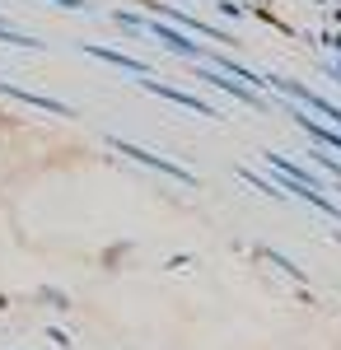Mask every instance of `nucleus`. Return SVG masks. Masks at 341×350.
<instances>
[{
  "label": "nucleus",
  "instance_id": "1",
  "mask_svg": "<svg viewBox=\"0 0 341 350\" xmlns=\"http://www.w3.org/2000/svg\"><path fill=\"white\" fill-rule=\"evenodd\" d=\"M112 150H117V154H127V159H136V163H145V168H159V173H164V178H173V183H187V187H192V173H187L183 163L159 159V154L140 150V145H131V140H112Z\"/></svg>",
  "mask_w": 341,
  "mask_h": 350
},
{
  "label": "nucleus",
  "instance_id": "2",
  "mask_svg": "<svg viewBox=\"0 0 341 350\" xmlns=\"http://www.w3.org/2000/svg\"><path fill=\"white\" fill-rule=\"evenodd\" d=\"M140 28H150V33H155L159 42H168V47H173V52L192 56V61H206V47H197V42H192V38H187L183 28L164 24V19H145V24H140Z\"/></svg>",
  "mask_w": 341,
  "mask_h": 350
},
{
  "label": "nucleus",
  "instance_id": "3",
  "mask_svg": "<svg viewBox=\"0 0 341 350\" xmlns=\"http://www.w3.org/2000/svg\"><path fill=\"white\" fill-rule=\"evenodd\" d=\"M150 94H159V98H168V103H178V108H187V112H197V117H215V108L210 103H201L197 94H183V89H168V84H159V80H140Z\"/></svg>",
  "mask_w": 341,
  "mask_h": 350
},
{
  "label": "nucleus",
  "instance_id": "4",
  "mask_svg": "<svg viewBox=\"0 0 341 350\" xmlns=\"http://www.w3.org/2000/svg\"><path fill=\"white\" fill-rule=\"evenodd\" d=\"M197 80L215 84V89H225V94H234L238 103H248V108H262V98H257L253 89H243V84H238V80H229V75H220V70H197Z\"/></svg>",
  "mask_w": 341,
  "mask_h": 350
},
{
  "label": "nucleus",
  "instance_id": "5",
  "mask_svg": "<svg viewBox=\"0 0 341 350\" xmlns=\"http://www.w3.org/2000/svg\"><path fill=\"white\" fill-rule=\"evenodd\" d=\"M290 117H294V122H299L304 131L314 135L318 145H327V150H341V131H332V126H323V122H314L309 112H299V108H290Z\"/></svg>",
  "mask_w": 341,
  "mask_h": 350
},
{
  "label": "nucleus",
  "instance_id": "6",
  "mask_svg": "<svg viewBox=\"0 0 341 350\" xmlns=\"http://www.w3.org/2000/svg\"><path fill=\"white\" fill-rule=\"evenodd\" d=\"M89 56H99V61H108V66H117V70H131V75H150V66L145 61H136V56H122V52H108V47H84Z\"/></svg>",
  "mask_w": 341,
  "mask_h": 350
},
{
  "label": "nucleus",
  "instance_id": "7",
  "mask_svg": "<svg viewBox=\"0 0 341 350\" xmlns=\"http://www.w3.org/2000/svg\"><path fill=\"white\" fill-rule=\"evenodd\" d=\"M52 5H61V10H84V0H52Z\"/></svg>",
  "mask_w": 341,
  "mask_h": 350
},
{
  "label": "nucleus",
  "instance_id": "8",
  "mask_svg": "<svg viewBox=\"0 0 341 350\" xmlns=\"http://www.w3.org/2000/svg\"><path fill=\"white\" fill-rule=\"evenodd\" d=\"M210 5H215V0H210Z\"/></svg>",
  "mask_w": 341,
  "mask_h": 350
}]
</instances>
